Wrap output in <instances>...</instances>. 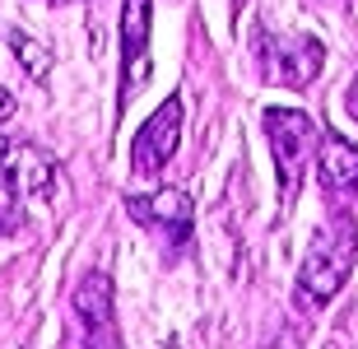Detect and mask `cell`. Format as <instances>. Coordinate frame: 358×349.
Returning a JSON list of instances; mask_svg holds the SVG:
<instances>
[{"label":"cell","mask_w":358,"mask_h":349,"mask_svg":"<svg viewBox=\"0 0 358 349\" xmlns=\"http://www.w3.org/2000/svg\"><path fill=\"white\" fill-rule=\"evenodd\" d=\"M317 177H321V187L335 191V196L358 191V145H354V140L321 131V145H317Z\"/></svg>","instance_id":"9c48e42d"},{"label":"cell","mask_w":358,"mask_h":349,"mask_svg":"<svg viewBox=\"0 0 358 349\" xmlns=\"http://www.w3.org/2000/svg\"><path fill=\"white\" fill-rule=\"evenodd\" d=\"M70 303H75V317L89 326V340H103V345H112V340H117V336H112V312H117V294H112V280H107L103 270L84 275V280L75 284Z\"/></svg>","instance_id":"ba28073f"},{"label":"cell","mask_w":358,"mask_h":349,"mask_svg":"<svg viewBox=\"0 0 358 349\" xmlns=\"http://www.w3.org/2000/svg\"><path fill=\"white\" fill-rule=\"evenodd\" d=\"M0 173H5V187H10L14 201H52L56 187H61L56 159L47 149L28 145V140L0 149Z\"/></svg>","instance_id":"5b68a950"},{"label":"cell","mask_w":358,"mask_h":349,"mask_svg":"<svg viewBox=\"0 0 358 349\" xmlns=\"http://www.w3.org/2000/svg\"><path fill=\"white\" fill-rule=\"evenodd\" d=\"M354 261H358V224L349 210H335L312 233V247L298 266V308H326L345 289Z\"/></svg>","instance_id":"6da1fadb"},{"label":"cell","mask_w":358,"mask_h":349,"mask_svg":"<svg viewBox=\"0 0 358 349\" xmlns=\"http://www.w3.org/2000/svg\"><path fill=\"white\" fill-rule=\"evenodd\" d=\"M10 47H14V56H19V66L28 70V80H47V70H52V52H47L38 38H28L24 28H10Z\"/></svg>","instance_id":"30bf717a"},{"label":"cell","mask_w":358,"mask_h":349,"mask_svg":"<svg viewBox=\"0 0 358 349\" xmlns=\"http://www.w3.org/2000/svg\"><path fill=\"white\" fill-rule=\"evenodd\" d=\"M182 98H163L159 112L135 131L131 140V173L140 177H159L168 168V159L177 154V140H182Z\"/></svg>","instance_id":"277c9868"},{"label":"cell","mask_w":358,"mask_h":349,"mask_svg":"<svg viewBox=\"0 0 358 349\" xmlns=\"http://www.w3.org/2000/svg\"><path fill=\"white\" fill-rule=\"evenodd\" d=\"M10 121H14V94H10V89H0V135L10 131Z\"/></svg>","instance_id":"8fae6325"},{"label":"cell","mask_w":358,"mask_h":349,"mask_svg":"<svg viewBox=\"0 0 358 349\" xmlns=\"http://www.w3.org/2000/svg\"><path fill=\"white\" fill-rule=\"evenodd\" d=\"M345 108H349V117L358 121V75H354V84L345 89Z\"/></svg>","instance_id":"4fadbf2b"},{"label":"cell","mask_w":358,"mask_h":349,"mask_svg":"<svg viewBox=\"0 0 358 349\" xmlns=\"http://www.w3.org/2000/svg\"><path fill=\"white\" fill-rule=\"evenodd\" d=\"M126 215L135 219V224H145V229L163 233L168 242H186L191 238V196L177 187H163L154 191V196H126Z\"/></svg>","instance_id":"52a82bcc"},{"label":"cell","mask_w":358,"mask_h":349,"mask_svg":"<svg viewBox=\"0 0 358 349\" xmlns=\"http://www.w3.org/2000/svg\"><path fill=\"white\" fill-rule=\"evenodd\" d=\"M256 61H261V75L270 84L307 89L326 66V47L312 33H261L256 38Z\"/></svg>","instance_id":"3957f363"},{"label":"cell","mask_w":358,"mask_h":349,"mask_svg":"<svg viewBox=\"0 0 358 349\" xmlns=\"http://www.w3.org/2000/svg\"><path fill=\"white\" fill-rule=\"evenodd\" d=\"M266 126V140H270V154H275V173H279V201L293 205L298 191H303V177L317 159V145H321V126L307 112L298 108H266L261 117Z\"/></svg>","instance_id":"7a4b0ae2"},{"label":"cell","mask_w":358,"mask_h":349,"mask_svg":"<svg viewBox=\"0 0 358 349\" xmlns=\"http://www.w3.org/2000/svg\"><path fill=\"white\" fill-rule=\"evenodd\" d=\"M10 229H19V210H14V196H10V201H0V233H10Z\"/></svg>","instance_id":"7c38bea8"},{"label":"cell","mask_w":358,"mask_h":349,"mask_svg":"<svg viewBox=\"0 0 358 349\" xmlns=\"http://www.w3.org/2000/svg\"><path fill=\"white\" fill-rule=\"evenodd\" d=\"M149 33H154V0L121 5V108L149 80Z\"/></svg>","instance_id":"8992f818"}]
</instances>
